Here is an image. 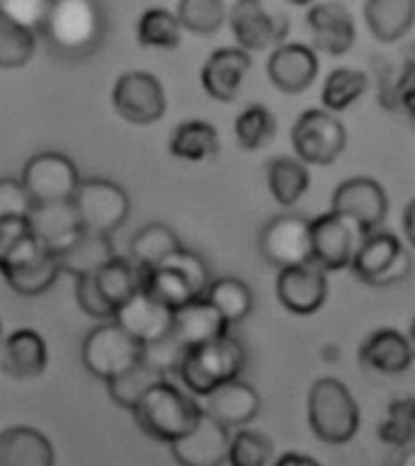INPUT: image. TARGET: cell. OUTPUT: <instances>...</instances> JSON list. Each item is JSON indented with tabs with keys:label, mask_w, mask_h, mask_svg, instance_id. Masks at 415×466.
<instances>
[{
	"label": "cell",
	"mask_w": 415,
	"mask_h": 466,
	"mask_svg": "<svg viewBox=\"0 0 415 466\" xmlns=\"http://www.w3.org/2000/svg\"><path fill=\"white\" fill-rule=\"evenodd\" d=\"M268 187L282 207L297 204L311 187V175L301 158L277 156L268 163Z\"/></svg>",
	"instance_id": "cell-32"
},
{
	"label": "cell",
	"mask_w": 415,
	"mask_h": 466,
	"mask_svg": "<svg viewBox=\"0 0 415 466\" xmlns=\"http://www.w3.org/2000/svg\"><path fill=\"white\" fill-rule=\"evenodd\" d=\"M46 342L36 330L32 328H17L5 338V348H3V370L10 377L29 379L39 377L46 370Z\"/></svg>",
	"instance_id": "cell-26"
},
{
	"label": "cell",
	"mask_w": 415,
	"mask_h": 466,
	"mask_svg": "<svg viewBox=\"0 0 415 466\" xmlns=\"http://www.w3.org/2000/svg\"><path fill=\"white\" fill-rule=\"evenodd\" d=\"M349 268L357 279L371 287H389L406 279L410 272V255L391 231H374L362 240Z\"/></svg>",
	"instance_id": "cell-10"
},
{
	"label": "cell",
	"mask_w": 415,
	"mask_h": 466,
	"mask_svg": "<svg viewBox=\"0 0 415 466\" xmlns=\"http://www.w3.org/2000/svg\"><path fill=\"white\" fill-rule=\"evenodd\" d=\"M36 49V32L0 15V66L22 68Z\"/></svg>",
	"instance_id": "cell-40"
},
{
	"label": "cell",
	"mask_w": 415,
	"mask_h": 466,
	"mask_svg": "<svg viewBox=\"0 0 415 466\" xmlns=\"http://www.w3.org/2000/svg\"><path fill=\"white\" fill-rule=\"evenodd\" d=\"M166 377L167 374H163V371L156 370L153 364H148L144 360V362L137 364V367L127 371V374L107 381L109 399L115 400L116 406H122L124 410H131V413H134V408L141 403V399H144L146 393L151 391L156 384H160V381H166Z\"/></svg>",
	"instance_id": "cell-33"
},
{
	"label": "cell",
	"mask_w": 415,
	"mask_h": 466,
	"mask_svg": "<svg viewBox=\"0 0 415 466\" xmlns=\"http://www.w3.org/2000/svg\"><path fill=\"white\" fill-rule=\"evenodd\" d=\"M44 253H46V248L39 243V238H36L35 233H27L13 248H7V250L0 253V269H3V275H7V272H15V269L25 268L29 262H35Z\"/></svg>",
	"instance_id": "cell-49"
},
{
	"label": "cell",
	"mask_w": 415,
	"mask_h": 466,
	"mask_svg": "<svg viewBox=\"0 0 415 466\" xmlns=\"http://www.w3.org/2000/svg\"><path fill=\"white\" fill-rule=\"evenodd\" d=\"M364 22L379 42H399L415 22V0H367Z\"/></svg>",
	"instance_id": "cell-28"
},
{
	"label": "cell",
	"mask_w": 415,
	"mask_h": 466,
	"mask_svg": "<svg viewBox=\"0 0 415 466\" xmlns=\"http://www.w3.org/2000/svg\"><path fill=\"white\" fill-rule=\"evenodd\" d=\"M228 22L238 46L248 51H262L272 44H282L289 32L287 17L282 13H268L262 0H236Z\"/></svg>",
	"instance_id": "cell-13"
},
{
	"label": "cell",
	"mask_w": 415,
	"mask_h": 466,
	"mask_svg": "<svg viewBox=\"0 0 415 466\" xmlns=\"http://www.w3.org/2000/svg\"><path fill=\"white\" fill-rule=\"evenodd\" d=\"M76 301L83 309V313H87L90 319L100 320H115L116 309L107 301V297L102 294L100 284H97V277L86 275L76 279Z\"/></svg>",
	"instance_id": "cell-46"
},
{
	"label": "cell",
	"mask_w": 415,
	"mask_h": 466,
	"mask_svg": "<svg viewBox=\"0 0 415 466\" xmlns=\"http://www.w3.org/2000/svg\"><path fill=\"white\" fill-rule=\"evenodd\" d=\"M115 320L124 326L131 335L148 345L160 338L173 333L175 328V309L166 306L163 301L153 297L151 291H138L124 306H119Z\"/></svg>",
	"instance_id": "cell-18"
},
{
	"label": "cell",
	"mask_w": 415,
	"mask_h": 466,
	"mask_svg": "<svg viewBox=\"0 0 415 466\" xmlns=\"http://www.w3.org/2000/svg\"><path fill=\"white\" fill-rule=\"evenodd\" d=\"M166 265H170V268H177L180 272H185L189 282L197 287V291H199L202 297H207V291H209V287L214 279H211V272H209V268H207V262L202 260V255H197L195 250L182 248V250H177V253L167 258Z\"/></svg>",
	"instance_id": "cell-48"
},
{
	"label": "cell",
	"mask_w": 415,
	"mask_h": 466,
	"mask_svg": "<svg viewBox=\"0 0 415 466\" xmlns=\"http://www.w3.org/2000/svg\"><path fill=\"white\" fill-rule=\"evenodd\" d=\"M348 144V131L330 109H306L291 129L297 158L311 166H330Z\"/></svg>",
	"instance_id": "cell-6"
},
{
	"label": "cell",
	"mask_w": 415,
	"mask_h": 466,
	"mask_svg": "<svg viewBox=\"0 0 415 466\" xmlns=\"http://www.w3.org/2000/svg\"><path fill=\"white\" fill-rule=\"evenodd\" d=\"M49 437L29 425H15L0 435V466H54Z\"/></svg>",
	"instance_id": "cell-25"
},
{
	"label": "cell",
	"mask_w": 415,
	"mask_h": 466,
	"mask_svg": "<svg viewBox=\"0 0 415 466\" xmlns=\"http://www.w3.org/2000/svg\"><path fill=\"white\" fill-rule=\"evenodd\" d=\"M61 272V265H58L56 253L46 250L44 255H39L35 262H29L25 268L15 269V272H7L5 282L13 287V291L22 294V297H36V294H44L54 287V282L58 279Z\"/></svg>",
	"instance_id": "cell-37"
},
{
	"label": "cell",
	"mask_w": 415,
	"mask_h": 466,
	"mask_svg": "<svg viewBox=\"0 0 415 466\" xmlns=\"http://www.w3.org/2000/svg\"><path fill=\"white\" fill-rule=\"evenodd\" d=\"M207 413L214 415L226 428H243L260 413V396L253 386L233 379L228 384L218 386L217 391L207 396Z\"/></svg>",
	"instance_id": "cell-24"
},
{
	"label": "cell",
	"mask_w": 415,
	"mask_h": 466,
	"mask_svg": "<svg viewBox=\"0 0 415 466\" xmlns=\"http://www.w3.org/2000/svg\"><path fill=\"white\" fill-rule=\"evenodd\" d=\"M54 0H0V15L22 27L44 29L49 20Z\"/></svg>",
	"instance_id": "cell-45"
},
{
	"label": "cell",
	"mask_w": 415,
	"mask_h": 466,
	"mask_svg": "<svg viewBox=\"0 0 415 466\" xmlns=\"http://www.w3.org/2000/svg\"><path fill=\"white\" fill-rule=\"evenodd\" d=\"M22 182L27 185L35 202L44 204L73 199L83 177L68 156L58 151H42L25 163Z\"/></svg>",
	"instance_id": "cell-11"
},
{
	"label": "cell",
	"mask_w": 415,
	"mask_h": 466,
	"mask_svg": "<svg viewBox=\"0 0 415 466\" xmlns=\"http://www.w3.org/2000/svg\"><path fill=\"white\" fill-rule=\"evenodd\" d=\"M27 233H32L29 218L25 217H5L0 218V253L13 248L17 240H22Z\"/></svg>",
	"instance_id": "cell-51"
},
{
	"label": "cell",
	"mask_w": 415,
	"mask_h": 466,
	"mask_svg": "<svg viewBox=\"0 0 415 466\" xmlns=\"http://www.w3.org/2000/svg\"><path fill=\"white\" fill-rule=\"evenodd\" d=\"M391 100L393 107L403 109L410 119H415V61L406 64L399 80L393 83Z\"/></svg>",
	"instance_id": "cell-50"
},
{
	"label": "cell",
	"mask_w": 415,
	"mask_h": 466,
	"mask_svg": "<svg viewBox=\"0 0 415 466\" xmlns=\"http://www.w3.org/2000/svg\"><path fill=\"white\" fill-rule=\"evenodd\" d=\"M268 76L282 93H304L319 76V56L306 44H279L268 58Z\"/></svg>",
	"instance_id": "cell-19"
},
{
	"label": "cell",
	"mask_w": 415,
	"mask_h": 466,
	"mask_svg": "<svg viewBox=\"0 0 415 466\" xmlns=\"http://www.w3.org/2000/svg\"><path fill=\"white\" fill-rule=\"evenodd\" d=\"M144 350L146 345L137 335H131L116 320H107L86 335L80 357L86 370L107 384L144 362Z\"/></svg>",
	"instance_id": "cell-5"
},
{
	"label": "cell",
	"mask_w": 415,
	"mask_h": 466,
	"mask_svg": "<svg viewBox=\"0 0 415 466\" xmlns=\"http://www.w3.org/2000/svg\"><path fill=\"white\" fill-rule=\"evenodd\" d=\"M228 328H231V323L207 297L195 299V301H189L187 306L175 311L173 333L187 350L217 340V338L228 333Z\"/></svg>",
	"instance_id": "cell-23"
},
{
	"label": "cell",
	"mask_w": 415,
	"mask_h": 466,
	"mask_svg": "<svg viewBox=\"0 0 415 466\" xmlns=\"http://www.w3.org/2000/svg\"><path fill=\"white\" fill-rule=\"evenodd\" d=\"M73 204L80 214L86 231L112 236L129 217V195L107 177H83Z\"/></svg>",
	"instance_id": "cell-7"
},
{
	"label": "cell",
	"mask_w": 415,
	"mask_h": 466,
	"mask_svg": "<svg viewBox=\"0 0 415 466\" xmlns=\"http://www.w3.org/2000/svg\"><path fill=\"white\" fill-rule=\"evenodd\" d=\"M309 425L326 444H345L359 428V408L342 381L319 379L309 391Z\"/></svg>",
	"instance_id": "cell-4"
},
{
	"label": "cell",
	"mask_w": 415,
	"mask_h": 466,
	"mask_svg": "<svg viewBox=\"0 0 415 466\" xmlns=\"http://www.w3.org/2000/svg\"><path fill=\"white\" fill-rule=\"evenodd\" d=\"M277 119L265 105H250L236 119V141L246 151H258L275 137Z\"/></svg>",
	"instance_id": "cell-41"
},
{
	"label": "cell",
	"mask_w": 415,
	"mask_h": 466,
	"mask_svg": "<svg viewBox=\"0 0 415 466\" xmlns=\"http://www.w3.org/2000/svg\"><path fill=\"white\" fill-rule=\"evenodd\" d=\"M403 231H406L410 246L415 248V199L408 204L406 211H403Z\"/></svg>",
	"instance_id": "cell-53"
},
{
	"label": "cell",
	"mask_w": 415,
	"mask_h": 466,
	"mask_svg": "<svg viewBox=\"0 0 415 466\" xmlns=\"http://www.w3.org/2000/svg\"><path fill=\"white\" fill-rule=\"evenodd\" d=\"M408 340H410V348H413V357H415V319L413 323H410V328H408Z\"/></svg>",
	"instance_id": "cell-54"
},
{
	"label": "cell",
	"mask_w": 415,
	"mask_h": 466,
	"mask_svg": "<svg viewBox=\"0 0 415 466\" xmlns=\"http://www.w3.org/2000/svg\"><path fill=\"white\" fill-rule=\"evenodd\" d=\"M330 209L357 221L362 226V231L369 236L384 224L386 211H389V197L377 180L359 175V177H349L338 185Z\"/></svg>",
	"instance_id": "cell-14"
},
{
	"label": "cell",
	"mask_w": 415,
	"mask_h": 466,
	"mask_svg": "<svg viewBox=\"0 0 415 466\" xmlns=\"http://www.w3.org/2000/svg\"><path fill=\"white\" fill-rule=\"evenodd\" d=\"M35 197L29 195L27 185L22 177H5L0 182V218L5 217H25L29 218L35 209Z\"/></svg>",
	"instance_id": "cell-47"
},
{
	"label": "cell",
	"mask_w": 415,
	"mask_h": 466,
	"mask_svg": "<svg viewBox=\"0 0 415 466\" xmlns=\"http://www.w3.org/2000/svg\"><path fill=\"white\" fill-rule=\"evenodd\" d=\"M415 437V396L393 399L379 422V440L391 447H408Z\"/></svg>",
	"instance_id": "cell-39"
},
{
	"label": "cell",
	"mask_w": 415,
	"mask_h": 466,
	"mask_svg": "<svg viewBox=\"0 0 415 466\" xmlns=\"http://www.w3.org/2000/svg\"><path fill=\"white\" fill-rule=\"evenodd\" d=\"M413 348L408 335L396 328H377L359 345V362L364 370L379 374H400L413 362Z\"/></svg>",
	"instance_id": "cell-22"
},
{
	"label": "cell",
	"mask_w": 415,
	"mask_h": 466,
	"mask_svg": "<svg viewBox=\"0 0 415 466\" xmlns=\"http://www.w3.org/2000/svg\"><path fill=\"white\" fill-rule=\"evenodd\" d=\"M58 265L64 275H73L76 279L86 275L100 272L107 262L116 258L112 238L105 233L86 231L71 248H66L64 253H58Z\"/></svg>",
	"instance_id": "cell-27"
},
{
	"label": "cell",
	"mask_w": 415,
	"mask_h": 466,
	"mask_svg": "<svg viewBox=\"0 0 415 466\" xmlns=\"http://www.w3.org/2000/svg\"><path fill=\"white\" fill-rule=\"evenodd\" d=\"M207 299L224 313L231 326L246 320L255 304L253 289L238 277H218V279H214L209 291H207Z\"/></svg>",
	"instance_id": "cell-35"
},
{
	"label": "cell",
	"mask_w": 415,
	"mask_h": 466,
	"mask_svg": "<svg viewBox=\"0 0 415 466\" xmlns=\"http://www.w3.org/2000/svg\"><path fill=\"white\" fill-rule=\"evenodd\" d=\"M182 250L180 236L167 224H148L131 238L129 258L144 269H156L166 265L170 255Z\"/></svg>",
	"instance_id": "cell-30"
},
{
	"label": "cell",
	"mask_w": 415,
	"mask_h": 466,
	"mask_svg": "<svg viewBox=\"0 0 415 466\" xmlns=\"http://www.w3.org/2000/svg\"><path fill=\"white\" fill-rule=\"evenodd\" d=\"M250 51L243 46L217 49L202 68V86L209 97L218 102H233L238 95L246 73L250 71Z\"/></svg>",
	"instance_id": "cell-21"
},
{
	"label": "cell",
	"mask_w": 415,
	"mask_h": 466,
	"mask_svg": "<svg viewBox=\"0 0 415 466\" xmlns=\"http://www.w3.org/2000/svg\"><path fill=\"white\" fill-rule=\"evenodd\" d=\"M231 435L224 422L204 410L195 430L170 444L173 459L180 466H224L228 461Z\"/></svg>",
	"instance_id": "cell-15"
},
{
	"label": "cell",
	"mask_w": 415,
	"mask_h": 466,
	"mask_svg": "<svg viewBox=\"0 0 415 466\" xmlns=\"http://www.w3.org/2000/svg\"><path fill=\"white\" fill-rule=\"evenodd\" d=\"M29 226L39 243L56 255L64 253L66 248H71L86 233V226L80 221L73 199L35 204V209L29 214Z\"/></svg>",
	"instance_id": "cell-17"
},
{
	"label": "cell",
	"mask_w": 415,
	"mask_h": 466,
	"mask_svg": "<svg viewBox=\"0 0 415 466\" xmlns=\"http://www.w3.org/2000/svg\"><path fill=\"white\" fill-rule=\"evenodd\" d=\"M328 279L326 269L316 262L294 265L279 269L277 277V299L287 311L297 316H311L326 304Z\"/></svg>",
	"instance_id": "cell-16"
},
{
	"label": "cell",
	"mask_w": 415,
	"mask_h": 466,
	"mask_svg": "<svg viewBox=\"0 0 415 466\" xmlns=\"http://www.w3.org/2000/svg\"><path fill=\"white\" fill-rule=\"evenodd\" d=\"M146 291H151L153 297L163 301L170 309H182L187 306L189 301H195L202 294L197 291V287L187 279L185 272H180L177 268H170V265H160L156 269H148V277H146Z\"/></svg>",
	"instance_id": "cell-34"
},
{
	"label": "cell",
	"mask_w": 415,
	"mask_h": 466,
	"mask_svg": "<svg viewBox=\"0 0 415 466\" xmlns=\"http://www.w3.org/2000/svg\"><path fill=\"white\" fill-rule=\"evenodd\" d=\"M180 17L166 7H151L137 22L138 44L148 46V49H175L180 44Z\"/></svg>",
	"instance_id": "cell-36"
},
{
	"label": "cell",
	"mask_w": 415,
	"mask_h": 466,
	"mask_svg": "<svg viewBox=\"0 0 415 466\" xmlns=\"http://www.w3.org/2000/svg\"><path fill=\"white\" fill-rule=\"evenodd\" d=\"M42 32L58 54L86 56L105 35V17L97 0H54Z\"/></svg>",
	"instance_id": "cell-2"
},
{
	"label": "cell",
	"mask_w": 415,
	"mask_h": 466,
	"mask_svg": "<svg viewBox=\"0 0 415 466\" xmlns=\"http://www.w3.org/2000/svg\"><path fill=\"white\" fill-rule=\"evenodd\" d=\"M275 444L260 430H238L231 437L228 464L231 466H268Z\"/></svg>",
	"instance_id": "cell-43"
},
{
	"label": "cell",
	"mask_w": 415,
	"mask_h": 466,
	"mask_svg": "<svg viewBox=\"0 0 415 466\" xmlns=\"http://www.w3.org/2000/svg\"><path fill=\"white\" fill-rule=\"evenodd\" d=\"M112 105L129 124H153L166 112V90L153 73H122L112 87Z\"/></svg>",
	"instance_id": "cell-12"
},
{
	"label": "cell",
	"mask_w": 415,
	"mask_h": 466,
	"mask_svg": "<svg viewBox=\"0 0 415 466\" xmlns=\"http://www.w3.org/2000/svg\"><path fill=\"white\" fill-rule=\"evenodd\" d=\"M204 408L195 403L192 396L182 393L177 386L160 381L146 393L141 403L134 408L137 425L146 435L158 442L173 444L185 437L189 430L202 420Z\"/></svg>",
	"instance_id": "cell-1"
},
{
	"label": "cell",
	"mask_w": 415,
	"mask_h": 466,
	"mask_svg": "<svg viewBox=\"0 0 415 466\" xmlns=\"http://www.w3.org/2000/svg\"><path fill=\"white\" fill-rule=\"evenodd\" d=\"M306 25L311 29L313 46L330 56H342L355 44V22L348 7L340 3H316L306 13Z\"/></svg>",
	"instance_id": "cell-20"
},
{
	"label": "cell",
	"mask_w": 415,
	"mask_h": 466,
	"mask_svg": "<svg viewBox=\"0 0 415 466\" xmlns=\"http://www.w3.org/2000/svg\"><path fill=\"white\" fill-rule=\"evenodd\" d=\"M167 151L173 153L175 158L187 160V163H199L218 153V131L214 124L204 122V119H189L175 127L170 134V144Z\"/></svg>",
	"instance_id": "cell-31"
},
{
	"label": "cell",
	"mask_w": 415,
	"mask_h": 466,
	"mask_svg": "<svg viewBox=\"0 0 415 466\" xmlns=\"http://www.w3.org/2000/svg\"><path fill=\"white\" fill-rule=\"evenodd\" d=\"M177 17L195 35H214L226 20L224 0H180Z\"/></svg>",
	"instance_id": "cell-42"
},
{
	"label": "cell",
	"mask_w": 415,
	"mask_h": 466,
	"mask_svg": "<svg viewBox=\"0 0 415 466\" xmlns=\"http://www.w3.org/2000/svg\"><path fill=\"white\" fill-rule=\"evenodd\" d=\"M272 466H320L313 457H306V454H297V451H289V454H282Z\"/></svg>",
	"instance_id": "cell-52"
},
{
	"label": "cell",
	"mask_w": 415,
	"mask_h": 466,
	"mask_svg": "<svg viewBox=\"0 0 415 466\" xmlns=\"http://www.w3.org/2000/svg\"><path fill=\"white\" fill-rule=\"evenodd\" d=\"M287 3H291V5H311L316 0H287Z\"/></svg>",
	"instance_id": "cell-55"
},
{
	"label": "cell",
	"mask_w": 415,
	"mask_h": 466,
	"mask_svg": "<svg viewBox=\"0 0 415 466\" xmlns=\"http://www.w3.org/2000/svg\"><path fill=\"white\" fill-rule=\"evenodd\" d=\"M97 284H100L102 294L107 297V301L119 311V306H124L131 297H137L138 291L146 289V277L148 269L131 260V258H119L107 262L100 272H95Z\"/></svg>",
	"instance_id": "cell-29"
},
{
	"label": "cell",
	"mask_w": 415,
	"mask_h": 466,
	"mask_svg": "<svg viewBox=\"0 0 415 466\" xmlns=\"http://www.w3.org/2000/svg\"><path fill=\"white\" fill-rule=\"evenodd\" d=\"M367 87H369L367 73L355 71V68H335L328 73L320 100L330 112H342V109L352 107L367 93Z\"/></svg>",
	"instance_id": "cell-38"
},
{
	"label": "cell",
	"mask_w": 415,
	"mask_h": 466,
	"mask_svg": "<svg viewBox=\"0 0 415 466\" xmlns=\"http://www.w3.org/2000/svg\"><path fill=\"white\" fill-rule=\"evenodd\" d=\"M313 233V262L326 272L349 268L357 250L367 238L362 226L338 211H326L311 221Z\"/></svg>",
	"instance_id": "cell-9"
},
{
	"label": "cell",
	"mask_w": 415,
	"mask_h": 466,
	"mask_svg": "<svg viewBox=\"0 0 415 466\" xmlns=\"http://www.w3.org/2000/svg\"><path fill=\"white\" fill-rule=\"evenodd\" d=\"M246 367V348L231 333L197 345L180 367V379L195 396H209L218 386L228 384Z\"/></svg>",
	"instance_id": "cell-3"
},
{
	"label": "cell",
	"mask_w": 415,
	"mask_h": 466,
	"mask_svg": "<svg viewBox=\"0 0 415 466\" xmlns=\"http://www.w3.org/2000/svg\"><path fill=\"white\" fill-rule=\"evenodd\" d=\"M187 352L189 350L175 338V333H170L166 338H160V340L148 342L144 350V360L153 364L156 370L163 371V374H180V367Z\"/></svg>",
	"instance_id": "cell-44"
},
{
	"label": "cell",
	"mask_w": 415,
	"mask_h": 466,
	"mask_svg": "<svg viewBox=\"0 0 415 466\" xmlns=\"http://www.w3.org/2000/svg\"><path fill=\"white\" fill-rule=\"evenodd\" d=\"M311 221L313 218L301 214H279L269 218L258 238L262 258L279 269L313 262Z\"/></svg>",
	"instance_id": "cell-8"
}]
</instances>
